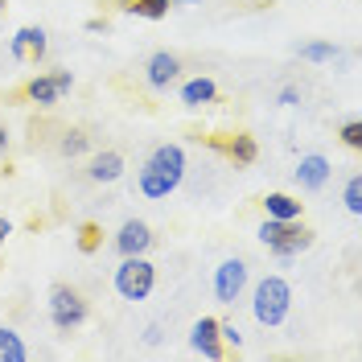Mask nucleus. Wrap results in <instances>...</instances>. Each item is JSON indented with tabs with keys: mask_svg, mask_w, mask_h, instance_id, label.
<instances>
[{
	"mask_svg": "<svg viewBox=\"0 0 362 362\" xmlns=\"http://www.w3.org/2000/svg\"><path fill=\"white\" fill-rule=\"evenodd\" d=\"M181 177H185V148L181 144H157L136 173V189L148 202H160L181 185Z\"/></svg>",
	"mask_w": 362,
	"mask_h": 362,
	"instance_id": "f257e3e1",
	"label": "nucleus"
},
{
	"mask_svg": "<svg viewBox=\"0 0 362 362\" xmlns=\"http://www.w3.org/2000/svg\"><path fill=\"white\" fill-rule=\"evenodd\" d=\"M288 309H293V288L284 276H264L255 288H251V317L264 325V329H276L288 321Z\"/></svg>",
	"mask_w": 362,
	"mask_h": 362,
	"instance_id": "f03ea898",
	"label": "nucleus"
},
{
	"mask_svg": "<svg viewBox=\"0 0 362 362\" xmlns=\"http://www.w3.org/2000/svg\"><path fill=\"white\" fill-rule=\"evenodd\" d=\"M259 243H264V247H268L276 259H293V255H300V251L313 247L317 235H313L305 223H300V218H293V223L264 218V226H259Z\"/></svg>",
	"mask_w": 362,
	"mask_h": 362,
	"instance_id": "7ed1b4c3",
	"label": "nucleus"
},
{
	"mask_svg": "<svg viewBox=\"0 0 362 362\" xmlns=\"http://www.w3.org/2000/svg\"><path fill=\"white\" fill-rule=\"evenodd\" d=\"M45 309H49V325H54L58 334H74V329L90 317L87 296L78 293V288H70V284H54V288H49V300H45Z\"/></svg>",
	"mask_w": 362,
	"mask_h": 362,
	"instance_id": "20e7f679",
	"label": "nucleus"
},
{
	"mask_svg": "<svg viewBox=\"0 0 362 362\" xmlns=\"http://www.w3.org/2000/svg\"><path fill=\"white\" fill-rule=\"evenodd\" d=\"M112 284L124 300H148L153 284H157V268L148 264V255H119Z\"/></svg>",
	"mask_w": 362,
	"mask_h": 362,
	"instance_id": "39448f33",
	"label": "nucleus"
},
{
	"mask_svg": "<svg viewBox=\"0 0 362 362\" xmlns=\"http://www.w3.org/2000/svg\"><path fill=\"white\" fill-rule=\"evenodd\" d=\"M70 90H74V74L70 70H49V74H33L21 95L37 107H58L62 95H70Z\"/></svg>",
	"mask_w": 362,
	"mask_h": 362,
	"instance_id": "423d86ee",
	"label": "nucleus"
},
{
	"mask_svg": "<svg viewBox=\"0 0 362 362\" xmlns=\"http://www.w3.org/2000/svg\"><path fill=\"white\" fill-rule=\"evenodd\" d=\"M247 280H251L247 259H239V255L223 259V264L214 268V300H218V305H235V300H243Z\"/></svg>",
	"mask_w": 362,
	"mask_h": 362,
	"instance_id": "0eeeda50",
	"label": "nucleus"
},
{
	"mask_svg": "<svg viewBox=\"0 0 362 362\" xmlns=\"http://www.w3.org/2000/svg\"><path fill=\"white\" fill-rule=\"evenodd\" d=\"M45 49H49V37H45L42 25H21V29L13 33V42H8V54H13L17 62H42Z\"/></svg>",
	"mask_w": 362,
	"mask_h": 362,
	"instance_id": "6e6552de",
	"label": "nucleus"
},
{
	"mask_svg": "<svg viewBox=\"0 0 362 362\" xmlns=\"http://www.w3.org/2000/svg\"><path fill=\"white\" fill-rule=\"evenodd\" d=\"M293 177L305 194H317V189H325V181L334 177V165H329V157H321V153H305V157L296 160Z\"/></svg>",
	"mask_w": 362,
	"mask_h": 362,
	"instance_id": "1a4fd4ad",
	"label": "nucleus"
},
{
	"mask_svg": "<svg viewBox=\"0 0 362 362\" xmlns=\"http://www.w3.org/2000/svg\"><path fill=\"white\" fill-rule=\"evenodd\" d=\"M153 239H157V235H153V226L144 223V218H128V223L115 230L112 243H115V251H119V255H148Z\"/></svg>",
	"mask_w": 362,
	"mask_h": 362,
	"instance_id": "9d476101",
	"label": "nucleus"
},
{
	"mask_svg": "<svg viewBox=\"0 0 362 362\" xmlns=\"http://www.w3.org/2000/svg\"><path fill=\"white\" fill-rule=\"evenodd\" d=\"M189 346L202 358H223L226 346H223V334H218V317H198L189 325Z\"/></svg>",
	"mask_w": 362,
	"mask_h": 362,
	"instance_id": "9b49d317",
	"label": "nucleus"
},
{
	"mask_svg": "<svg viewBox=\"0 0 362 362\" xmlns=\"http://www.w3.org/2000/svg\"><path fill=\"white\" fill-rule=\"evenodd\" d=\"M177 74H181V58L169 54V49H157V54L144 62V83L153 90H169L177 83Z\"/></svg>",
	"mask_w": 362,
	"mask_h": 362,
	"instance_id": "f8f14e48",
	"label": "nucleus"
},
{
	"mask_svg": "<svg viewBox=\"0 0 362 362\" xmlns=\"http://www.w3.org/2000/svg\"><path fill=\"white\" fill-rule=\"evenodd\" d=\"M124 169H128V160H124L119 148H103V153H95L87 160V177L95 185H115V181L124 177Z\"/></svg>",
	"mask_w": 362,
	"mask_h": 362,
	"instance_id": "ddd939ff",
	"label": "nucleus"
},
{
	"mask_svg": "<svg viewBox=\"0 0 362 362\" xmlns=\"http://www.w3.org/2000/svg\"><path fill=\"white\" fill-rule=\"evenodd\" d=\"M214 99H218V83L206 78V74L181 83V103H185V107H206V103H214Z\"/></svg>",
	"mask_w": 362,
	"mask_h": 362,
	"instance_id": "4468645a",
	"label": "nucleus"
},
{
	"mask_svg": "<svg viewBox=\"0 0 362 362\" xmlns=\"http://www.w3.org/2000/svg\"><path fill=\"white\" fill-rule=\"evenodd\" d=\"M264 214H268V218H280V223H293V218L305 214V206L296 202L293 194H268V198H264Z\"/></svg>",
	"mask_w": 362,
	"mask_h": 362,
	"instance_id": "2eb2a0df",
	"label": "nucleus"
},
{
	"mask_svg": "<svg viewBox=\"0 0 362 362\" xmlns=\"http://www.w3.org/2000/svg\"><path fill=\"white\" fill-rule=\"evenodd\" d=\"M223 148L235 165H255V157H259V144H255V136H247V132H235Z\"/></svg>",
	"mask_w": 362,
	"mask_h": 362,
	"instance_id": "dca6fc26",
	"label": "nucleus"
},
{
	"mask_svg": "<svg viewBox=\"0 0 362 362\" xmlns=\"http://www.w3.org/2000/svg\"><path fill=\"white\" fill-rule=\"evenodd\" d=\"M119 8L132 13V17H144V21H160L173 4L169 0H119Z\"/></svg>",
	"mask_w": 362,
	"mask_h": 362,
	"instance_id": "f3484780",
	"label": "nucleus"
},
{
	"mask_svg": "<svg viewBox=\"0 0 362 362\" xmlns=\"http://www.w3.org/2000/svg\"><path fill=\"white\" fill-rule=\"evenodd\" d=\"M25 358H29V350H25L21 334L13 325H0V362H25Z\"/></svg>",
	"mask_w": 362,
	"mask_h": 362,
	"instance_id": "a211bd4d",
	"label": "nucleus"
},
{
	"mask_svg": "<svg viewBox=\"0 0 362 362\" xmlns=\"http://www.w3.org/2000/svg\"><path fill=\"white\" fill-rule=\"evenodd\" d=\"M58 153H62V157H83V153H90V136L83 132V128H66V132H62V140H58Z\"/></svg>",
	"mask_w": 362,
	"mask_h": 362,
	"instance_id": "6ab92c4d",
	"label": "nucleus"
},
{
	"mask_svg": "<svg viewBox=\"0 0 362 362\" xmlns=\"http://www.w3.org/2000/svg\"><path fill=\"white\" fill-rule=\"evenodd\" d=\"M296 54H300V62H317L321 66V62H334L341 49L334 42H305V45H296Z\"/></svg>",
	"mask_w": 362,
	"mask_h": 362,
	"instance_id": "aec40b11",
	"label": "nucleus"
},
{
	"mask_svg": "<svg viewBox=\"0 0 362 362\" xmlns=\"http://www.w3.org/2000/svg\"><path fill=\"white\" fill-rule=\"evenodd\" d=\"M341 202H346V210H350V214H362V177H358V173L346 181V194H341Z\"/></svg>",
	"mask_w": 362,
	"mask_h": 362,
	"instance_id": "412c9836",
	"label": "nucleus"
},
{
	"mask_svg": "<svg viewBox=\"0 0 362 362\" xmlns=\"http://www.w3.org/2000/svg\"><path fill=\"white\" fill-rule=\"evenodd\" d=\"M338 136H341V144H346V148H354V153L362 148V124H358V119H346Z\"/></svg>",
	"mask_w": 362,
	"mask_h": 362,
	"instance_id": "4be33fe9",
	"label": "nucleus"
},
{
	"mask_svg": "<svg viewBox=\"0 0 362 362\" xmlns=\"http://www.w3.org/2000/svg\"><path fill=\"white\" fill-rule=\"evenodd\" d=\"M99 235H103V230H99L95 223H83V226H78V247L87 251V255H90V251H99Z\"/></svg>",
	"mask_w": 362,
	"mask_h": 362,
	"instance_id": "5701e85b",
	"label": "nucleus"
},
{
	"mask_svg": "<svg viewBox=\"0 0 362 362\" xmlns=\"http://www.w3.org/2000/svg\"><path fill=\"white\" fill-rule=\"evenodd\" d=\"M300 99H305V95H300L296 83H284V87L276 90V103H280V107H300Z\"/></svg>",
	"mask_w": 362,
	"mask_h": 362,
	"instance_id": "b1692460",
	"label": "nucleus"
},
{
	"mask_svg": "<svg viewBox=\"0 0 362 362\" xmlns=\"http://www.w3.org/2000/svg\"><path fill=\"white\" fill-rule=\"evenodd\" d=\"M218 334H223V346H243V334H239V325L235 321H218Z\"/></svg>",
	"mask_w": 362,
	"mask_h": 362,
	"instance_id": "393cba45",
	"label": "nucleus"
},
{
	"mask_svg": "<svg viewBox=\"0 0 362 362\" xmlns=\"http://www.w3.org/2000/svg\"><path fill=\"white\" fill-rule=\"evenodd\" d=\"M160 338H165V329H160L157 321H153V325L144 329V346H160Z\"/></svg>",
	"mask_w": 362,
	"mask_h": 362,
	"instance_id": "a878e982",
	"label": "nucleus"
},
{
	"mask_svg": "<svg viewBox=\"0 0 362 362\" xmlns=\"http://www.w3.org/2000/svg\"><path fill=\"white\" fill-rule=\"evenodd\" d=\"M8 235H13V223L0 214V251H4V243H8Z\"/></svg>",
	"mask_w": 362,
	"mask_h": 362,
	"instance_id": "bb28decb",
	"label": "nucleus"
},
{
	"mask_svg": "<svg viewBox=\"0 0 362 362\" xmlns=\"http://www.w3.org/2000/svg\"><path fill=\"white\" fill-rule=\"evenodd\" d=\"M8 157V128H4V124H0V160Z\"/></svg>",
	"mask_w": 362,
	"mask_h": 362,
	"instance_id": "cd10ccee",
	"label": "nucleus"
},
{
	"mask_svg": "<svg viewBox=\"0 0 362 362\" xmlns=\"http://www.w3.org/2000/svg\"><path fill=\"white\" fill-rule=\"evenodd\" d=\"M87 29H90V33H103V29H107V21H103V17H90Z\"/></svg>",
	"mask_w": 362,
	"mask_h": 362,
	"instance_id": "c85d7f7f",
	"label": "nucleus"
},
{
	"mask_svg": "<svg viewBox=\"0 0 362 362\" xmlns=\"http://www.w3.org/2000/svg\"><path fill=\"white\" fill-rule=\"evenodd\" d=\"M169 4H202V0H169Z\"/></svg>",
	"mask_w": 362,
	"mask_h": 362,
	"instance_id": "c756f323",
	"label": "nucleus"
},
{
	"mask_svg": "<svg viewBox=\"0 0 362 362\" xmlns=\"http://www.w3.org/2000/svg\"><path fill=\"white\" fill-rule=\"evenodd\" d=\"M0 13H4V0H0Z\"/></svg>",
	"mask_w": 362,
	"mask_h": 362,
	"instance_id": "7c9ffc66",
	"label": "nucleus"
}]
</instances>
